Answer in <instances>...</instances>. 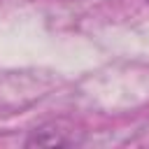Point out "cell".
Instances as JSON below:
<instances>
[{
	"mask_svg": "<svg viewBox=\"0 0 149 149\" xmlns=\"http://www.w3.org/2000/svg\"><path fill=\"white\" fill-rule=\"evenodd\" d=\"M147 2H149V0H147Z\"/></svg>",
	"mask_w": 149,
	"mask_h": 149,
	"instance_id": "7a4b0ae2",
	"label": "cell"
},
{
	"mask_svg": "<svg viewBox=\"0 0 149 149\" xmlns=\"http://www.w3.org/2000/svg\"><path fill=\"white\" fill-rule=\"evenodd\" d=\"M23 144H26V147H56V144H58V147H70V144H74V140L63 137L61 133L40 128V130H33V133L26 137Z\"/></svg>",
	"mask_w": 149,
	"mask_h": 149,
	"instance_id": "6da1fadb",
	"label": "cell"
}]
</instances>
